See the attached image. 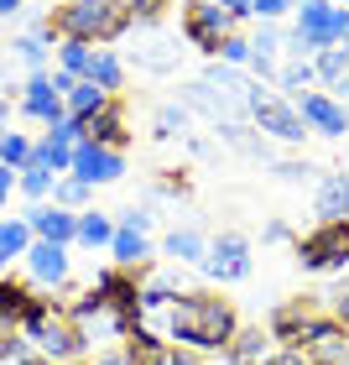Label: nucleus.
<instances>
[{
	"label": "nucleus",
	"mask_w": 349,
	"mask_h": 365,
	"mask_svg": "<svg viewBox=\"0 0 349 365\" xmlns=\"http://www.w3.org/2000/svg\"><path fill=\"white\" fill-rule=\"evenodd\" d=\"M31 168H47V173L68 178V168H73V146H63V141H53V136H42L37 146H31Z\"/></svg>",
	"instance_id": "31"
},
{
	"label": "nucleus",
	"mask_w": 349,
	"mask_h": 365,
	"mask_svg": "<svg viewBox=\"0 0 349 365\" xmlns=\"http://www.w3.org/2000/svg\"><path fill=\"white\" fill-rule=\"evenodd\" d=\"M31 303H37V292H31L26 282H16V277H0V313H6V319H16V324H21Z\"/></svg>",
	"instance_id": "32"
},
{
	"label": "nucleus",
	"mask_w": 349,
	"mask_h": 365,
	"mask_svg": "<svg viewBox=\"0 0 349 365\" xmlns=\"http://www.w3.org/2000/svg\"><path fill=\"white\" fill-rule=\"evenodd\" d=\"M125 6H130V21L157 26V21H162V11H167V0H125Z\"/></svg>",
	"instance_id": "42"
},
{
	"label": "nucleus",
	"mask_w": 349,
	"mask_h": 365,
	"mask_svg": "<svg viewBox=\"0 0 349 365\" xmlns=\"http://www.w3.org/2000/svg\"><path fill=\"white\" fill-rule=\"evenodd\" d=\"M344 53H349V37H344Z\"/></svg>",
	"instance_id": "54"
},
{
	"label": "nucleus",
	"mask_w": 349,
	"mask_h": 365,
	"mask_svg": "<svg viewBox=\"0 0 349 365\" xmlns=\"http://www.w3.org/2000/svg\"><path fill=\"white\" fill-rule=\"evenodd\" d=\"M16 178H21V173H11V168H0V209H6V204H11V193H16Z\"/></svg>",
	"instance_id": "47"
},
{
	"label": "nucleus",
	"mask_w": 349,
	"mask_h": 365,
	"mask_svg": "<svg viewBox=\"0 0 349 365\" xmlns=\"http://www.w3.org/2000/svg\"><path fill=\"white\" fill-rule=\"evenodd\" d=\"M89 84H94V89H105V94L115 99V94L125 89V58H115L110 47H99L94 63H89Z\"/></svg>",
	"instance_id": "25"
},
{
	"label": "nucleus",
	"mask_w": 349,
	"mask_h": 365,
	"mask_svg": "<svg viewBox=\"0 0 349 365\" xmlns=\"http://www.w3.org/2000/svg\"><path fill=\"white\" fill-rule=\"evenodd\" d=\"M188 130V105H162L157 110V136H182Z\"/></svg>",
	"instance_id": "40"
},
{
	"label": "nucleus",
	"mask_w": 349,
	"mask_h": 365,
	"mask_svg": "<svg viewBox=\"0 0 349 365\" xmlns=\"http://www.w3.org/2000/svg\"><path fill=\"white\" fill-rule=\"evenodd\" d=\"M94 53H99V47H89V42H58V73H68V78H89Z\"/></svg>",
	"instance_id": "34"
},
{
	"label": "nucleus",
	"mask_w": 349,
	"mask_h": 365,
	"mask_svg": "<svg viewBox=\"0 0 349 365\" xmlns=\"http://www.w3.org/2000/svg\"><path fill=\"white\" fill-rule=\"evenodd\" d=\"M313 214H318V225L328 220H349V173H318L313 182Z\"/></svg>",
	"instance_id": "17"
},
{
	"label": "nucleus",
	"mask_w": 349,
	"mask_h": 365,
	"mask_svg": "<svg viewBox=\"0 0 349 365\" xmlns=\"http://www.w3.org/2000/svg\"><path fill=\"white\" fill-rule=\"evenodd\" d=\"M313 84H318V73H313V63H303V58H287L281 63V73H276V89H287V94H313Z\"/></svg>",
	"instance_id": "33"
},
{
	"label": "nucleus",
	"mask_w": 349,
	"mask_h": 365,
	"mask_svg": "<svg viewBox=\"0 0 349 365\" xmlns=\"http://www.w3.org/2000/svg\"><path fill=\"white\" fill-rule=\"evenodd\" d=\"M21 110L31 115V120H42L47 130H53L58 120H68V105H63V94L53 89V78H47V73H31L21 84Z\"/></svg>",
	"instance_id": "14"
},
{
	"label": "nucleus",
	"mask_w": 349,
	"mask_h": 365,
	"mask_svg": "<svg viewBox=\"0 0 349 365\" xmlns=\"http://www.w3.org/2000/svg\"><path fill=\"white\" fill-rule=\"evenodd\" d=\"M120 225H125V230H141V235H146V230H152V209H136V204H130V209H120Z\"/></svg>",
	"instance_id": "45"
},
{
	"label": "nucleus",
	"mask_w": 349,
	"mask_h": 365,
	"mask_svg": "<svg viewBox=\"0 0 349 365\" xmlns=\"http://www.w3.org/2000/svg\"><path fill=\"white\" fill-rule=\"evenodd\" d=\"M110 235H115V220H110V214H99V209H84V214H78L73 245H89V251H99V245H110Z\"/></svg>",
	"instance_id": "30"
},
{
	"label": "nucleus",
	"mask_w": 349,
	"mask_h": 365,
	"mask_svg": "<svg viewBox=\"0 0 349 365\" xmlns=\"http://www.w3.org/2000/svg\"><path fill=\"white\" fill-rule=\"evenodd\" d=\"M89 182H78V178H58V188H53V204L58 209H73V214H84L89 209Z\"/></svg>",
	"instance_id": "37"
},
{
	"label": "nucleus",
	"mask_w": 349,
	"mask_h": 365,
	"mask_svg": "<svg viewBox=\"0 0 349 365\" xmlns=\"http://www.w3.org/2000/svg\"><path fill=\"white\" fill-rule=\"evenodd\" d=\"M21 220L31 225V235H37V240H53V245H73V235H78V214L73 209H58L53 198H47V204H31Z\"/></svg>",
	"instance_id": "15"
},
{
	"label": "nucleus",
	"mask_w": 349,
	"mask_h": 365,
	"mask_svg": "<svg viewBox=\"0 0 349 365\" xmlns=\"http://www.w3.org/2000/svg\"><path fill=\"white\" fill-rule=\"evenodd\" d=\"M328 6H344V11H349V0H328Z\"/></svg>",
	"instance_id": "53"
},
{
	"label": "nucleus",
	"mask_w": 349,
	"mask_h": 365,
	"mask_svg": "<svg viewBox=\"0 0 349 365\" xmlns=\"http://www.w3.org/2000/svg\"><path fill=\"white\" fill-rule=\"evenodd\" d=\"M323 319H328V313H318L313 303H281L266 329H271V339H281V344H308L313 329H318Z\"/></svg>",
	"instance_id": "12"
},
{
	"label": "nucleus",
	"mask_w": 349,
	"mask_h": 365,
	"mask_svg": "<svg viewBox=\"0 0 349 365\" xmlns=\"http://www.w3.org/2000/svg\"><path fill=\"white\" fill-rule=\"evenodd\" d=\"M297 105V115L308 120V130H318V136H349V105H339L334 94H323V89H313V94H303V99H292Z\"/></svg>",
	"instance_id": "11"
},
{
	"label": "nucleus",
	"mask_w": 349,
	"mask_h": 365,
	"mask_svg": "<svg viewBox=\"0 0 349 365\" xmlns=\"http://www.w3.org/2000/svg\"><path fill=\"white\" fill-rule=\"evenodd\" d=\"M235 31L229 11H219V0H182V37H188L198 53L219 58V42Z\"/></svg>",
	"instance_id": "6"
},
{
	"label": "nucleus",
	"mask_w": 349,
	"mask_h": 365,
	"mask_svg": "<svg viewBox=\"0 0 349 365\" xmlns=\"http://www.w3.org/2000/svg\"><path fill=\"white\" fill-rule=\"evenodd\" d=\"M177 53H182V47L172 37H162V31H152V37H141L136 47H130V58H136L141 68H152V73H172L177 68Z\"/></svg>",
	"instance_id": "22"
},
{
	"label": "nucleus",
	"mask_w": 349,
	"mask_h": 365,
	"mask_svg": "<svg viewBox=\"0 0 349 365\" xmlns=\"http://www.w3.org/2000/svg\"><path fill=\"white\" fill-rule=\"evenodd\" d=\"M251 120L261 125V136H271V141H287V146H303V136H313L308 120L297 115V105L287 94H276V89H261L251 94Z\"/></svg>",
	"instance_id": "4"
},
{
	"label": "nucleus",
	"mask_w": 349,
	"mask_h": 365,
	"mask_svg": "<svg viewBox=\"0 0 349 365\" xmlns=\"http://www.w3.org/2000/svg\"><path fill=\"white\" fill-rule=\"evenodd\" d=\"M177 297H182V287H177V277H172V272L146 277V282H141V319H146V313H157V308H172Z\"/></svg>",
	"instance_id": "26"
},
{
	"label": "nucleus",
	"mask_w": 349,
	"mask_h": 365,
	"mask_svg": "<svg viewBox=\"0 0 349 365\" xmlns=\"http://www.w3.org/2000/svg\"><path fill=\"white\" fill-rule=\"evenodd\" d=\"M125 360L130 365H198L193 350H182L172 339H157L152 329H130L125 334Z\"/></svg>",
	"instance_id": "10"
},
{
	"label": "nucleus",
	"mask_w": 349,
	"mask_h": 365,
	"mask_svg": "<svg viewBox=\"0 0 349 365\" xmlns=\"http://www.w3.org/2000/svg\"><path fill=\"white\" fill-rule=\"evenodd\" d=\"M235 334H240V319H235V303H229V297L182 292L177 303L167 308V339L182 344V350H193V355L229 350Z\"/></svg>",
	"instance_id": "1"
},
{
	"label": "nucleus",
	"mask_w": 349,
	"mask_h": 365,
	"mask_svg": "<svg viewBox=\"0 0 349 365\" xmlns=\"http://www.w3.org/2000/svg\"><path fill=\"white\" fill-rule=\"evenodd\" d=\"M94 292L105 297V308L125 313L130 324H141V282H136V272H125V267L94 272Z\"/></svg>",
	"instance_id": "9"
},
{
	"label": "nucleus",
	"mask_w": 349,
	"mask_h": 365,
	"mask_svg": "<svg viewBox=\"0 0 349 365\" xmlns=\"http://www.w3.org/2000/svg\"><path fill=\"white\" fill-rule=\"evenodd\" d=\"M297 261L308 272H344L349 267V220H328L297 240Z\"/></svg>",
	"instance_id": "5"
},
{
	"label": "nucleus",
	"mask_w": 349,
	"mask_h": 365,
	"mask_svg": "<svg viewBox=\"0 0 349 365\" xmlns=\"http://www.w3.org/2000/svg\"><path fill=\"white\" fill-rule=\"evenodd\" d=\"M328 319L349 329V292H328Z\"/></svg>",
	"instance_id": "46"
},
{
	"label": "nucleus",
	"mask_w": 349,
	"mask_h": 365,
	"mask_svg": "<svg viewBox=\"0 0 349 365\" xmlns=\"http://www.w3.org/2000/svg\"><path fill=\"white\" fill-rule=\"evenodd\" d=\"M308 350H313V360H318V365H349V329L334 324V319H323L318 329H313Z\"/></svg>",
	"instance_id": "19"
},
{
	"label": "nucleus",
	"mask_w": 349,
	"mask_h": 365,
	"mask_svg": "<svg viewBox=\"0 0 349 365\" xmlns=\"http://www.w3.org/2000/svg\"><path fill=\"white\" fill-rule=\"evenodd\" d=\"M31 225L21 220V214H16V220H0V267H11L16 256H26L31 251Z\"/></svg>",
	"instance_id": "28"
},
{
	"label": "nucleus",
	"mask_w": 349,
	"mask_h": 365,
	"mask_svg": "<svg viewBox=\"0 0 349 365\" xmlns=\"http://www.w3.org/2000/svg\"><path fill=\"white\" fill-rule=\"evenodd\" d=\"M0 136H11V105L0 99Z\"/></svg>",
	"instance_id": "52"
},
{
	"label": "nucleus",
	"mask_w": 349,
	"mask_h": 365,
	"mask_svg": "<svg viewBox=\"0 0 349 365\" xmlns=\"http://www.w3.org/2000/svg\"><path fill=\"white\" fill-rule=\"evenodd\" d=\"M11 365H53V360H42V355H37V350H21V355H16V360H11Z\"/></svg>",
	"instance_id": "49"
},
{
	"label": "nucleus",
	"mask_w": 349,
	"mask_h": 365,
	"mask_svg": "<svg viewBox=\"0 0 349 365\" xmlns=\"http://www.w3.org/2000/svg\"><path fill=\"white\" fill-rule=\"evenodd\" d=\"M266 365H318V360H313L308 344H276V350L266 355Z\"/></svg>",
	"instance_id": "41"
},
{
	"label": "nucleus",
	"mask_w": 349,
	"mask_h": 365,
	"mask_svg": "<svg viewBox=\"0 0 349 365\" xmlns=\"http://www.w3.org/2000/svg\"><path fill=\"white\" fill-rule=\"evenodd\" d=\"M276 350V344H271V329H240V334L235 339H229V360H235V365H266V355H271Z\"/></svg>",
	"instance_id": "23"
},
{
	"label": "nucleus",
	"mask_w": 349,
	"mask_h": 365,
	"mask_svg": "<svg viewBox=\"0 0 349 365\" xmlns=\"http://www.w3.org/2000/svg\"><path fill=\"white\" fill-rule=\"evenodd\" d=\"M21 339H26V350H37L42 360H53V365H73L78 355L89 350L84 334H78V324L68 319V308L53 303V297H37V303L26 308Z\"/></svg>",
	"instance_id": "3"
},
{
	"label": "nucleus",
	"mask_w": 349,
	"mask_h": 365,
	"mask_svg": "<svg viewBox=\"0 0 349 365\" xmlns=\"http://www.w3.org/2000/svg\"><path fill=\"white\" fill-rule=\"evenodd\" d=\"M68 178L89 182V188H99V182H120V178H125V152H110V146L78 141V146H73V168H68Z\"/></svg>",
	"instance_id": "8"
},
{
	"label": "nucleus",
	"mask_w": 349,
	"mask_h": 365,
	"mask_svg": "<svg viewBox=\"0 0 349 365\" xmlns=\"http://www.w3.org/2000/svg\"><path fill=\"white\" fill-rule=\"evenodd\" d=\"M162 256H172L177 267H204V256H209V240L198 235V230H172V235L162 240Z\"/></svg>",
	"instance_id": "24"
},
{
	"label": "nucleus",
	"mask_w": 349,
	"mask_h": 365,
	"mask_svg": "<svg viewBox=\"0 0 349 365\" xmlns=\"http://www.w3.org/2000/svg\"><path fill=\"white\" fill-rule=\"evenodd\" d=\"M31 146H37V141H26L21 130H11V136H0V168H11V173L31 168Z\"/></svg>",
	"instance_id": "36"
},
{
	"label": "nucleus",
	"mask_w": 349,
	"mask_h": 365,
	"mask_svg": "<svg viewBox=\"0 0 349 365\" xmlns=\"http://www.w3.org/2000/svg\"><path fill=\"white\" fill-rule=\"evenodd\" d=\"M21 6L26 0H0V21H6V16H21Z\"/></svg>",
	"instance_id": "50"
},
{
	"label": "nucleus",
	"mask_w": 349,
	"mask_h": 365,
	"mask_svg": "<svg viewBox=\"0 0 349 365\" xmlns=\"http://www.w3.org/2000/svg\"><path fill=\"white\" fill-rule=\"evenodd\" d=\"M281 53H287V37H281V26H276V21H261L256 37H251V73H261V78H271V84H276Z\"/></svg>",
	"instance_id": "18"
},
{
	"label": "nucleus",
	"mask_w": 349,
	"mask_h": 365,
	"mask_svg": "<svg viewBox=\"0 0 349 365\" xmlns=\"http://www.w3.org/2000/svg\"><path fill=\"white\" fill-rule=\"evenodd\" d=\"M204 272L214 282H245V277H251V240L235 235V230L214 235L209 240V256H204Z\"/></svg>",
	"instance_id": "7"
},
{
	"label": "nucleus",
	"mask_w": 349,
	"mask_h": 365,
	"mask_svg": "<svg viewBox=\"0 0 349 365\" xmlns=\"http://www.w3.org/2000/svg\"><path fill=\"white\" fill-rule=\"evenodd\" d=\"M318 173L323 168H308V162H281V168H276L281 182H318Z\"/></svg>",
	"instance_id": "44"
},
{
	"label": "nucleus",
	"mask_w": 349,
	"mask_h": 365,
	"mask_svg": "<svg viewBox=\"0 0 349 365\" xmlns=\"http://www.w3.org/2000/svg\"><path fill=\"white\" fill-rule=\"evenodd\" d=\"M78 130H84L89 146H110V152H125L130 146V130H125V105L120 99H110L99 115H89V120H78Z\"/></svg>",
	"instance_id": "16"
},
{
	"label": "nucleus",
	"mask_w": 349,
	"mask_h": 365,
	"mask_svg": "<svg viewBox=\"0 0 349 365\" xmlns=\"http://www.w3.org/2000/svg\"><path fill=\"white\" fill-rule=\"evenodd\" d=\"M16 188H21L31 204H47V198H53V188H58V173H47V168H21Z\"/></svg>",
	"instance_id": "35"
},
{
	"label": "nucleus",
	"mask_w": 349,
	"mask_h": 365,
	"mask_svg": "<svg viewBox=\"0 0 349 365\" xmlns=\"http://www.w3.org/2000/svg\"><path fill=\"white\" fill-rule=\"evenodd\" d=\"M219 11H229V21H245V16H251V0H219Z\"/></svg>",
	"instance_id": "48"
},
{
	"label": "nucleus",
	"mask_w": 349,
	"mask_h": 365,
	"mask_svg": "<svg viewBox=\"0 0 349 365\" xmlns=\"http://www.w3.org/2000/svg\"><path fill=\"white\" fill-rule=\"evenodd\" d=\"M47 26H53L58 42H115L125 37L130 26V6L125 0H63V6H53V16H47Z\"/></svg>",
	"instance_id": "2"
},
{
	"label": "nucleus",
	"mask_w": 349,
	"mask_h": 365,
	"mask_svg": "<svg viewBox=\"0 0 349 365\" xmlns=\"http://www.w3.org/2000/svg\"><path fill=\"white\" fill-rule=\"evenodd\" d=\"M21 350H26V339H21V324L0 313V365H11V360L21 355Z\"/></svg>",
	"instance_id": "39"
},
{
	"label": "nucleus",
	"mask_w": 349,
	"mask_h": 365,
	"mask_svg": "<svg viewBox=\"0 0 349 365\" xmlns=\"http://www.w3.org/2000/svg\"><path fill=\"white\" fill-rule=\"evenodd\" d=\"M292 6H297V0H251V16H256V21H281Z\"/></svg>",
	"instance_id": "43"
},
{
	"label": "nucleus",
	"mask_w": 349,
	"mask_h": 365,
	"mask_svg": "<svg viewBox=\"0 0 349 365\" xmlns=\"http://www.w3.org/2000/svg\"><path fill=\"white\" fill-rule=\"evenodd\" d=\"M26 261V277L37 287H68V245H53V240H31Z\"/></svg>",
	"instance_id": "13"
},
{
	"label": "nucleus",
	"mask_w": 349,
	"mask_h": 365,
	"mask_svg": "<svg viewBox=\"0 0 349 365\" xmlns=\"http://www.w3.org/2000/svg\"><path fill=\"white\" fill-rule=\"evenodd\" d=\"M53 42H58V37H53V26H47V16H42V21L26 31V37H16V42H11V53L21 58L31 73H47V53H53Z\"/></svg>",
	"instance_id": "21"
},
{
	"label": "nucleus",
	"mask_w": 349,
	"mask_h": 365,
	"mask_svg": "<svg viewBox=\"0 0 349 365\" xmlns=\"http://www.w3.org/2000/svg\"><path fill=\"white\" fill-rule=\"evenodd\" d=\"M219 63H224V68H251V37L229 31V37L219 42Z\"/></svg>",
	"instance_id": "38"
},
{
	"label": "nucleus",
	"mask_w": 349,
	"mask_h": 365,
	"mask_svg": "<svg viewBox=\"0 0 349 365\" xmlns=\"http://www.w3.org/2000/svg\"><path fill=\"white\" fill-rule=\"evenodd\" d=\"M105 251L115 256V267L136 272V267H146V261H152V240H146L141 230H125V225H115V235H110V245H105Z\"/></svg>",
	"instance_id": "20"
},
{
	"label": "nucleus",
	"mask_w": 349,
	"mask_h": 365,
	"mask_svg": "<svg viewBox=\"0 0 349 365\" xmlns=\"http://www.w3.org/2000/svg\"><path fill=\"white\" fill-rule=\"evenodd\" d=\"M94 365H130V360H125V350H110V355H99Z\"/></svg>",
	"instance_id": "51"
},
{
	"label": "nucleus",
	"mask_w": 349,
	"mask_h": 365,
	"mask_svg": "<svg viewBox=\"0 0 349 365\" xmlns=\"http://www.w3.org/2000/svg\"><path fill=\"white\" fill-rule=\"evenodd\" d=\"M63 105H68L73 120H89V115H99V110L110 105V94H105V89H94L89 78H78V84H73L68 94H63Z\"/></svg>",
	"instance_id": "29"
},
{
	"label": "nucleus",
	"mask_w": 349,
	"mask_h": 365,
	"mask_svg": "<svg viewBox=\"0 0 349 365\" xmlns=\"http://www.w3.org/2000/svg\"><path fill=\"white\" fill-rule=\"evenodd\" d=\"M313 73H318L323 94L328 89H344L349 84V53H344V47H323V53L313 58Z\"/></svg>",
	"instance_id": "27"
}]
</instances>
